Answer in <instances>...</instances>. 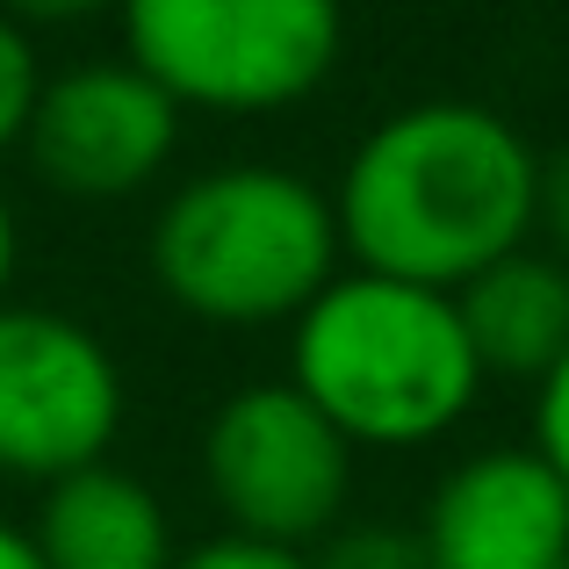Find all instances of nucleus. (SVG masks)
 Listing matches in <instances>:
<instances>
[{
  "instance_id": "1",
  "label": "nucleus",
  "mask_w": 569,
  "mask_h": 569,
  "mask_svg": "<svg viewBox=\"0 0 569 569\" xmlns=\"http://www.w3.org/2000/svg\"><path fill=\"white\" fill-rule=\"evenodd\" d=\"M541 152L490 101H411L389 109L332 181L339 246L353 267L418 289L476 281L505 252L533 246Z\"/></svg>"
},
{
  "instance_id": "2",
  "label": "nucleus",
  "mask_w": 569,
  "mask_h": 569,
  "mask_svg": "<svg viewBox=\"0 0 569 569\" xmlns=\"http://www.w3.org/2000/svg\"><path fill=\"white\" fill-rule=\"evenodd\" d=\"M144 267L152 289L194 325L217 332L296 325L347 274L332 188L274 159L202 167L181 188H167L144 231Z\"/></svg>"
},
{
  "instance_id": "3",
  "label": "nucleus",
  "mask_w": 569,
  "mask_h": 569,
  "mask_svg": "<svg viewBox=\"0 0 569 569\" xmlns=\"http://www.w3.org/2000/svg\"><path fill=\"white\" fill-rule=\"evenodd\" d=\"M289 382L353 447L411 455L447 440L476 411L490 376L447 289L347 267L289 325Z\"/></svg>"
},
{
  "instance_id": "4",
  "label": "nucleus",
  "mask_w": 569,
  "mask_h": 569,
  "mask_svg": "<svg viewBox=\"0 0 569 569\" xmlns=\"http://www.w3.org/2000/svg\"><path fill=\"white\" fill-rule=\"evenodd\" d=\"M123 58L181 116H281L332 80L347 0H123Z\"/></svg>"
},
{
  "instance_id": "5",
  "label": "nucleus",
  "mask_w": 569,
  "mask_h": 569,
  "mask_svg": "<svg viewBox=\"0 0 569 569\" xmlns=\"http://www.w3.org/2000/svg\"><path fill=\"white\" fill-rule=\"evenodd\" d=\"M361 447L318 411L289 376L238 382L202 426V483L223 533L274 548H318L347 527Z\"/></svg>"
},
{
  "instance_id": "6",
  "label": "nucleus",
  "mask_w": 569,
  "mask_h": 569,
  "mask_svg": "<svg viewBox=\"0 0 569 569\" xmlns=\"http://www.w3.org/2000/svg\"><path fill=\"white\" fill-rule=\"evenodd\" d=\"M130 389L123 361L94 325L51 303H0V476L8 483H66L109 461Z\"/></svg>"
},
{
  "instance_id": "7",
  "label": "nucleus",
  "mask_w": 569,
  "mask_h": 569,
  "mask_svg": "<svg viewBox=\"0 0 569 569\" xmlns=\"http://www.w3.org/2000/svg\"><path fill=\"white\" fill-rule=\"evenodd\" d=\"M181 101L130 58H87L43 80L22 159L66 202H130L181 159Z\"/></svg>"
},
{
  "instance_id": "8",
  "label": "nucleus",
  "mask_w": 569,
  "mask_h": 569,
  "mask_svg": "<svg viewBox=\"0 0 569 569\" xmlns=\"http://www.w3.org/2000/svg\"><path fill=\"white\" fill-rule=\"evenodd\" d=\"M432 569H569V483L533 447L455 461L418 519Z\"/></svg>"
},
{
  "instance_id": "9",
  "label": "nucleus",
  "mask_w": 569,
  "mask_h": 569,
  "mask_svg": "<svg viewBox=\"0 0 569 569\" xmlns=\"http://www.w3.org/2000/svg\"><path fill=\"white\" fill-rule=\"evenodd\" d=\"M37 541L43 569H173V512L144 476L123 461H94V469L66 476L37 498Z\"/></svg>"
},
{
  "instance_id": "10",
  "label": "nucleus",
  "mask_w": 569,
  "mask_h": 569,
  "mask_svg": "<svg viewBox=\"0 0 569 569\" xmlns=\"http://www.w3.org/2000/svg\"><path fill=\"white\" fill-rule=\"evenodd\" d=\"M455 310L483 376L541 382L569 353V267L541 246H519L476 281H461Z\"/></svg>"
},
{
  "instance_id": "11",
  "label": "nucleus",
  "mask_w": 569,
  "mask_h": 569,
  "mask_svg": "<svg viewBox=\"0 0 569 569\" xmlns=\"http://www.w3.org/2000/svg\"><path fill=\"white\" fill-rule=\"evenodd\" d=\"M43 80H51V72H43V58H37V37H29L22 22H8V14H0V159L22 152Z\"/></svg>"
},
{
  "instance_id": "12",
  "label": "nucleus",
  "mask_w": 569,
  "mask_h": 569,
  "mask_svg": "<svg viewBox=\"0 0 569 569\" xmlns=\"http://www.w3.org/2000/svg\"><path fill=\"white\" fill-rule=\"evenodd\" d=\"M310 569H432V562H426L418 527H382V519H368V527L325 533Z\"/></svg>"
},
{
  "instance_id": "13",
  "label": "nucleus",
  "mask_w": 569,
  "mask_h": 569,
  "mask_svg": "<svg viewBox=\"0 0 569 569\" xmlns=\"http://www.w3.org/2000/svg\"><path fill=\"white\" fill-rule=\"evenodd\" d=\"M527 447L569 483V353L533 382V440Z\"/></svg>"
},
{
  "instance_id": "14",
  "label": "nucleus",
  "mask_w": 569,
  "mask_h": 569,
  "mask_svg": "<svg viewBox=\"0 0 569 569\" xmlns=\"http://www.w3.org/2000/svg\"><path fill=\"white\" fill-rule=\"evenodd\" d=\"M173 569H310L303 548H274V541H246V533H209V541L181 548Z\"/></svg>"
},
{
  "instance_id": "15",
  "label": "nucleus",
  "mask_w": 569,
  "mask_h": 569,
  "mask_svg": "<svg viewBox=\"0 0 569 569\" xmlns=\"http://www.w3.org/2000/svg\"><path fill=\"white\" fill-rule=\"evenodd\" d=\"M533 238L541 252H556L569 267V144L562 152H541V202H533Z\"/></svg>"
},
{
  "instance_id": "16",
  "label": "nucleus",
  "mask_w": 569,
  "mask_h": 569,
  "mask_svg": "<svg viewBox=\"0 0 569 569\" xmlns=\"http://www.w3.org/2000/svg\"><path fill=\"white\" fill-rule=\"evenodd\" d=\"M123 0H0V14L8 22H22L29 37L37 29H80V22H101V14H116Z\"/></svg>"
},
{
  "instance_id": "17",
  "label": "nucleus",
  "mask_w": 569,
  "mask_h": 569,
  "mask_svg": "<svg viewBox=\"0 0 569 569\" xmlns=\"http://www.w3.org/2000/svg\"><path fill=\"white\" fill-rule=\"evenodd\" d=\"M14 260H22V231H14V202H8V188H0V303H8V289H14Z\"/></svg>"
},
{
  "instance_id": "18",
  "label": "nucleus",
  "mask_w": 569,
  "mask_h": 569,
  "mask_svg": "<svg viewBox=\"0 0 569 569\" xmlns=\"http://www.w3.org/2000/svg\"><path fill=\"white\" fill-rule=\"evenodd\" d=\"M0 569H43L37 541H29V527H8V519H0Z\"/></svg>"
}]
</instances>
